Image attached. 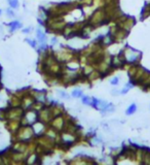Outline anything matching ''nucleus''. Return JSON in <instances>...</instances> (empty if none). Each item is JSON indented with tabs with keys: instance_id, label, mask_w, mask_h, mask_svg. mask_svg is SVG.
<instances>
[{
	"instance_id": "1",
	"label": "nucleus",
	"mask_w": 150,
	"mask_h": 165,
	"mask_svg": "<svg viewBox=\"0 0 150 165\" xmlns=\"http://www.w3.org/2000/svg\"><path fill=\"white\" fill-rule=\"evenodd\" d=\"M67 25L63 16H48L45 20V26L50 33L63 34V29Z\"/></svg>"
},
{
	"instance_id": "2",
	"label": "nucleus",
	"mask_w": 150,
	"mask_h": 165,
	"mask_svg": "<svg viewBox=\"0 0 150 165\" xmlns=\"http://www.w3.org/2000/svg\"><path fill=\"white\" fill-rule=\"evenodd\" d=\"M87 22L91 25H93L95 28H97V27H100L102 25H105L107 23H110V21L108 19V17H107L104 7H99L91 15Z\"/></svg>"
},
{
	"instance_id": "3",
	"label": "nucleus",
	"mask_w": 150,
	"mask_h": 165,
	"mask_svg": "<svg viewBox=\"0 0 150 165\" xmlns=\"http://www.w3.org/2000/svg\"><path fill=\"white\" fill-rule=\"evenodd\" d=\"M34 134L35 132L32 125H27V126H23L22 125L16 133L11 134V137H13V142H17V140H25V142H28V140L34 137Z\"/></svg>"
},
{
	"instance_id": "4",
	"label": "nucleus",
	"mask_w": 150,
	"mask_h": 165,
	"mask_svg": "<svg viewBox=\"0 0 150 165\" xmlns=\"http://www.w3.org/2000/svg\"><path fill=\"white\" fill-rule=\"evenodd\" d=\"M24 114H25V109L22 106H19V108H11V106H10L8 108H6V121L7 120L21 121Z\"/></svg>"
},
{
	"instance_id": "5",
	"label": "nucleus",
	"mask_w": 150,
	"mask_h": 165,
	"mask_svg": "<svg viewBox=\"0 0 150 165\" xmlns=\"http://www.w3.org/2000/svg\"><path fill=\"white\" fill-rule=\"evenodd\" d=\"M54 117L51 114V111L48 106H45L40 112H38V121L43 124H50V122L53 120Z\"/></svg>"
},
{
	"instance_id": "6",
	"label": "nucleus",
	"mask_w": 150,
	"mask_h": 165,
	"mask_svg": "<svg viewBox=\"0 0 150 165\" xmlns=\"http://www.w3.org/2000/svg\"><path fill=\"white\" fill-rule=\"evenodd\" d=\"M48 125L55 128L56 130H58L59 132H62L64 129V125H65V119H64L63 115L57 116V117H55L53 120L50 122Z\"/></svg>"
},
{
	"instance_id": "7",
	"label": "nucleus",
	"mask_w": 150,
	"mask_h": 165,
	"mask_svg": "<svg viewBox=\"0 0 150 165\" xmlns=\"http://www.w3.org/2000/svg\"><path fill=\"white\" fill-rule=\"evenodd\" d=\"M24 117L26 118V120H27V122H28L29 125H33L38 121V112L30 108V109L25 111Z\"/></svg>"
},
{
	"instance_id": "8",
	"label": "nucleus",
	"mask_w": 150,
	"mask_h": 165,
	"mask_svg": "<svg viewBox=\"0 0 150 165\" xmlns=\"http://www.w3.org/2000/svg\"><path fill=\"white\" fill-rule=\"evenodd\" d=\"M27 146H28V142H25V140H17V142H14L10 149L16 152L26 153Z\"/></svg>"
},
{
	"instance_id": "9",
	"label": "nucleus",
	"mask_w": 150,
	"mask_h": 165,
	"mask_svg": "<svg viewBox=\"0 0 150 165\" xmlns=\"http://www.w3.org/2000/svg\"><path fill=\"white\" fill-rule=\"evenodd\" d=\"M21 126H22V124H21L20 120H7L6 129L10 131L11 134L16 133Z\"/></svg>"
},
{
	"instance_id": "10",
	"label": "nucleus",
	"mask_w": 150,
	"mask_h": 165,
	"mask_svg": "<svg viewBox=\"0 0 150 165\" xmlns=\"http://www.w3.org/2000/svg\"><path fill=\"white\" fill-rule=\"evenodd\" d=\"M48 108H50L51 114V116H53L54 118H55V117H57V116L63 115L64 112H65V109H64L63 105H61V104H56V103H54V104L50 105V106H48Z\"/></svg>"
},
{
	"instance_id": "11",
	"label": "nucleus",
	"mask_w": 150,
	"mask_h": 165,
	"mask_svg": "<svg viewBox=\"0 0 150 165\" xmlns=\"http://www.w3.org/2000/svg\"><path fill=\"white\" fill-rule=\"evenodd\" d=\"M35 98L33 97L32 95H30V94H28V95H25L22 98V108L25 109V111H27V109H30L31 108V106L33 104V102L35 101Z\"/></svg>"
},
{
	"instance_id": "12",
	"label": "nucleus",
	"mask_w": 150,
	"mask_h": 165,
	"mask_svg": "<svg viewBox=\"0 0 150 165\" xmlns=\"http://www.w3.org/2000/svg\"><path fill=\"white\" fill-rule=\"evenodd\" d=\"M8 104L11 108H19L22 105V98L19 97L16 94H10V98H8Z\"/></svg>"
},
{
	"instance_id": "13",
	"label": "nucleus",
	"mask_w": 150,
	"mask_h": 165,
	"mask_svg": "<svg viewBox=\"0 0 150 165\" xmlns=\"http://www.w3.org/2000/svg\"><path fill=\"white\" fill-rule=\"evenodd\" d=\"M63 35L67 38L73 37V36H76L74 30H73V26L72 24H67L65 26V28L63 29Z\"/></svg>"
},
{
	"instance_id": "14",
	"label": "nucleus",
	"mask_w": 150,
	"mask_h": 165,
	"mask_svg": "<svg viewBox=\"0 0 150 165\" xmlns=\"http://www.w3.org/2000/svg\"><path fill=\"white\" fill-rule=\"evenodd\" d=\"M101 78H103L102 73H101L100 71H98L97 69H94L93 71H91L90 74L87 75L88 82H95V81H97V79H99Z\"/></svg>"
},
{
	"instance_id": "15",
	"label": "nucleus",
	"mask_w": 150,
	"mask_h": 165,
	"mask_svg": "<svg viewBox=\"0 0 150 165\" xmlns=\"http://www.w3.org/2000/svg\"><path fill=\"white\" fill-rule=\"evenodd\" d=\"M45 108V104L42 101H40V100H35L34 102H33V104L31 106V109H33V111L35 112H40L42 108Z\"/></svg>"
},
{
	"instance_id": "16",
	"label": "nucleus",
	"mask_w": 150,
	"mask_h": 165,
	"mask_svg": "<svg viewBox=\"0 0 150 165\" xmlns=\"http://www.w3.org/2000/svg\"><path fill=\"white\" fill-rule=\"evenodd\" d=\"M8 26H10V32H14L16 30L22 28V24H21L19 21H14V22L8 24Z\"/></svg>"
},
{
	"instance_id": "17",
	"label": "nucleus",
	"mask_w": 150,
	"mask_h": 165,
	"mask_svg": "<svg viewBox=\"0 0 150 165\" xmlns=\"http://www.w3.org/2000/svg\"><path fill=\"white\" fill-rule=\"evenodd\" d=\"M36 36H37V39H38L39 42H41V44H45V40H47V35H45L40 29L36 30Z\"/></svg>"
},
{
	"instance_id": "18",
	"label": "nucleus",
	"mask_w": 150,
	"mask_h": 165,
	"mask_svg": "<svg viewBox=\"0 0 150 165\" xmlns=\"http://www.w3.org/2000/svg\"><path fill=\"white\" fill-rule=\"evenodd\" d=\"M79 6H91L94 4V0H77Z\"/></svg>"
},
{
	"instance_id": "19",
	"label": "nucleus",
	"mask_w": 150,
	"mask_h": 165,
	"mask_svg": "<svg viewBox=\"0 0 150 165\" xmlns=\"http://www.w3.org/2000/svg\"><path fill=\"white\" fill-rule=\"evenodd\" d=\"M7 1H8V4H10V6L11 8H14V10L19 8V6H20L19 0H7Z\"/></svg>"
},
{
	"instance_id": "20",
	"label": "nucleus",
	"mask_w": 150,
	"mask_h": 165,
	"mask_svg": "<svg viewBox=\"0 0 150 165\" xmlns=\"http://www.w3.org/2000/svg\"><path fill=\"white\" fill-rule=\"evenodd\" d=\"M82 102H83L84 104H87V105H93V102H94V97L83 96V98H82Z\"/></svg>"
},
{
	"instance_id": "21",
	"label": "nucleus",
	"mask_w": 150,
	"mask_h": 165,
	"mask_svg": "<svg viewBox=\"0 0 150 165\" xmlns=\"http://www.w3.org/2000/svg\"><path fill=\"white\" fill-rule=\"evenodd\" d=\"M0 121H6V108L0 109Z\"/></svg>"
},
{
	"instance_id": "22",
	"label": "nucleus",
	"mask_w": 150,
	"mask_h": 165,
	"mask_svg": "<svg viewBox=\"0 0 150 165\" xmlns=\"http://www.w3.org/2000/svg\"><path fill=\"white\" fill-rule=\"evenodd\" d=\"M136 109H137V106L136 104H132L130 108H128L127 109V115H132V114H134L135 112H136Z\"/></svg>"
},
{
	"instance_id": "23",
	"label": "nucleus",
	"mask_w": 150,
	"mask_h": 165,
	"mask_svg": "<svg viewBox=\"0 0 150 165\" xmlns=\"http://www.w3.org/2000/svg\"><path fill=\"white\" fill-rule=\"evenodd\" d=\"M82 95H83V93H82L81 90H74L72 92V96L73 97H81Z\"/></svg>"
},
{
	"instance_id": "24",
	"label": "nucleus",
	"mask_w": 150,
	"mask_h": 165,
	"mask_svg": "<svg viewBox=\"0 0 150 165\" xmlns=\"http://www.w3.org/2000/svg\"><path fill=\"white\" fill-rule=\"evenodd\" d=\"M114 111V106H113V104H107L106 105V108L103 109V112H113Z\"/></svg>"
},
{
	"instance_id": "25",
	"label": "nucleus",
	"mask_w": 150,
	"mask_h": 165,
	"mask_svg": "<svg viewBox=\"0 0 150 165\" xmlns=\"http://www.w3.org/2000/svg\"><path fill=\"white\" fill-rule=\"evenodd\" d=\"M26 41L28 42V44L31 45V47L33 48H37V42H36L35 40H32V39H29V38H27L26 39Z\"/></svg>"
},
{
	"instance_id": "26",
	"label": "nucleus",
	"mask_w": 150,
	"mask_h": 165,
	"mask_svg": "<svg viewBox=\"0 0 150 165\" xmlns=\"http://www.w3.org/2000/svg\"><path fill=\"white\" fill-rule=\"evenodd\" d=\"M59 94L63 97V98H65V99H70L69 94H67L66 92H63V91H59Z\"/></svg>"
},
{
	"instance_id": "27",
	"label": "nucleus",
	"mask_w": 150,
	"mask_h": 165,
	"mask_svg": "<svg viewBox=\"0 0 150 165\" xmlns=\"http://www.w3.org/2000/svg\"><path fill=\"white\" fill-rule=\"evenodd\" d=\"M118 81H119V78H112L111 79V85H117L118 84Z\"/></svg>"
},
{
	"instance_id": "28",
	"label": "nucleus",
	"mask_w": 150,
	"mask_h": 165,
	"mask_svg": "<svg viewBox=\"0 0 150 165\" xmlns=\"http://www.w3.org/2000/svg\"><path fill=\"white\" fill-rule=\"evenodd\" d=\"M6 14H7L10 17H11V18L14 17V13L13 11V10H7V11H6Z\"/></svg>"
},
{
	"instance_id": "29",
	"label": "nucleus",
	"mask_w": 150,
	"mask_h": 165,
	"mask_svg": "<svg viewBox=\"0 0 150 165\" xmlns=\"http://www.w3.org/2000/svg\"><path fill=\"white\" fill-rule=\"evenodd\" d=\"M31 30H32L31 27H28V28H25V29H24L23 32H24V33H29L30 31H31Z\"/></svg>"
},
{
	"instance_id": "30",
	"label": "nucleus",
	"mask_w": 150,
	"mask_h": 165,
	"mask_svg": "<svg viewBox=\"0 0 150 165\" xmlns=\"http://www.w3.org/2000/svg\"><path fill=\"white\" fill-rule=\"evenodd\" d=\"M56 42H57V38H53V39H51V44H56Z\"/></svg>"
},
{
	"instance_id": "31",
	"label": "nucleus",
	"mask_w": 150,
	"mask_h": 165,
	"mask_svg": "<svg viewBox=\"0 0 150 165\" xmlns=\"http://www.w3.org/2000/svg\"><path fill=\"white\" fill-rule=\"evenodd\" d=\"M0 15H1V11H0Z\"/></svg>"
},
{
	"instance_id": "32",
	"label": "nucleus",
	"mask_w": 150,
	"mask_h": 165,
	"mask_svg": "<svg viewBox=\"0 0 150 165\" xmlns=\"http://www.w3.org/2000/svg\"><path fill=\"white\" fill-rule=\"evenodd\" d=\"M0 87H1V85H0Z\"/></svg>"
}]
</instances>
